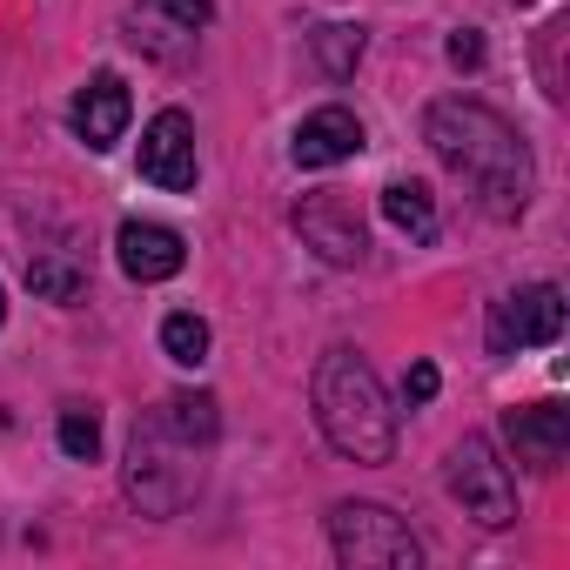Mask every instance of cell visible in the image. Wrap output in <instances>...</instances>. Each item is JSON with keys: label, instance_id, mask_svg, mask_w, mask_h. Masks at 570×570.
Masks as SVG:
<instances>
[{"label": "cell", "instance_id": "cell-4", "mask_svg": "<svg viewBox=\"0 0 570 570\" xmlns=\"http://www.w3.org/2000/svg\"><path fill=\"white\" fill-rule=\"evenodd\" d=\"M330 543L350 570H416L423 543L390 503H336L330 510Z\"/></svg>", "mask_w": 570, "mask_h": 570}, {"label": "cell", "instance_id": "cell-12", "mask_svg": "<svg viewBox=\"0 0 570 570\" xmlns=\"http://www.w3.org/2000/svg\"><path fill=\"white\" fill-rule=\"evenodd\" d=\"M503 430H510L517 463H530V470H557V463H563V450H570V410H563V403L510 410V416H503Z\"/></svg>", "mask_w": 570, "mask_h": 570}, {"label": "cell", "instance_id": "cell-17", "mask_svg": "<svg viewBox=\"0 0 570 570\" xmlns=\"http://www.w3.org/2000/svg\"><path fill=\"white\" fill-rule=\"evenodd\" d=\"M55 436H61V456H75V463H95L101 456V416L88 403H68L61 423H55Z\"/></svg>", "mask_w": 570, "mask_h": 570}, {"label": "cell", "instance_id": "cell-11", "mask_svg": "<svg viewBox=\"0 0 570 570\" xmlns=\"http://www.w3.org/2000/svg\"><path fill=\"white\" fill-rule=\"evenodd\" d=\"M115 262H121L128 282H168V275H181L188 248H181V235H175L168 222H121Z\"/></svg>", "mask_w": 570, "mask_h": 570}, {"label": "cell", "instance_id": "cell-16", "mask_svg": "<svg viewBox=\"0 0 570 570\" xmlns=\"http://www.w3.org/2000/svg\"><path fill=\"white\" fill-rule=\"evenodd\" d=\"M161 350H168V363L202 370V363H208V323H202L195 309H175V316L161 323Z\"/></svg>", "mask_w": 570, "mask_h": 570}, {"label": "cell", "instance_id": "cell-8", "mask_svg": "<svg viewBox=\"0 0 570 570\" xmlns=\"http://www.w3.org/2000/svg\"><path fill=\"white\" fill-rule=\"evenodd\" d=\"M557 336H563V289L557 282H530V289H517L490 309V356L543 350Z\"/></svg>", "mask_w": 570, "mask_h": 570}, {"label": "cell", "instance_id": "cell-14", "mask_svg": "<svg viewBox=\"0 0 570 570\" xmlns=\"http://www.w3.org/2000/svg\"><path fill=\"white\" fill-rule=\"evenodd\" d=\"M28 289L41 303H81L88 296V262L68 248H35L28 255Z\"/></svg>", "mask_w": 570, "mask_h": 570}, {"label": "cell", "instance_id": "cell-15", "mask_svg": "<svg viewBox=\"0 0 570 570\" xmlns=\"http://www.w3.org/2000/svg\"><path fill=\"white\" fill-rule=\"evenodd\" d=\"M383 215L390 228H403L410 242H436V195L423 181H390L383 188Z\"/></svg>", "mask_w": 570, "mask_h": 570}, {"label": "cell", "instance_id": "cell-18", "mask_svg": "<svg viewBox=\"0 0 570 570\" xmlns=\"http://www.w3.org/2000/svg\"><path fill=\"white\" fill-rule=\"evenodd\" d=\"M316 61L343 81V75L363 61V28H323V35H316Z\"/></svg>", "mask_w": 570, "mask_h": 570}, {"label": "cell", "instance_id": "cell-9", "mask_svg": "<svg viewBox=\"0 0 570 570\" xmlns=\"http://www.w3.org/2000/svg\"><path fill=\"white\" fill-rule=\"evenodd\" d=\"M195 175H202V161H195V121L181 108H161L141 128V181H155L168 195H188Z\"/></svg>", "mask_w": 570, "mask_h": 570}, {"label": "cell", "instance_id": "cell-20", "mask_svg": "<svg viewBox=\"0 0 570 570\" xmlns=\"http://www.w3.org/2000/svg\"><path fill=\"white\" fill-rule=\"evenodd\" d=\"M436 383H443V376H436V363H416V370L403 376V396H410V403H430V396H436Z\"/></svg>", "mask_w": 570, "mask_h": 570}, {"label": "cell", "instance_id": "cell-1", "mask_svg": "<svg viewBox=\"0 0 570 570\" xmlns=\"http://www.w3.org/2000/svg\"><path fill=\"white\" fill-rule=\"evenodd\" d=\"M423 141L436 148L443 168H456V175L476 188L483 215L517 222V215L530 208V188H537V175H530V148H523V135H517L497 108L463 101V95L430 101V115H423Z\"/></svg>", "mask_w": 570, "mask_h": 570}, {"label": "cell", "instance_id": "cell-19", "mask_svg": "<svg viewBox=\"0 0 570 570\" xmlns=\"http://www.w3.org/2000/svg\"><path fill=\"white\" fill-rule=\"evenodd\" d=\"M450 61H456V68H483V35H476V28H456V35H450Z\"/></svg>", "mask_w": 570, "mask_h": 570}, {"label": "cell", "instance_id": "cell-7", "mask_svg": "<svg viewBox=\"0 0 570 570\" xmlns=\"http://www.w3.org/2000/svg\"><path fill=\"white\" fill-rule=\"evenodd\" d=\"M296 235L323 255V262H336V268H356L363 255H370V235H363V208L343 195V188H316V195H303L296 202Z\"/></svg>", "mask_w": 570, "mask_h": 570}, {"label": "cell", "instance_id": "cell-6", "mask_svg": "<svg viewBox=\"0 0 570 570\" xmlns=\"http://www.w3.org/2000/svg\"><path fill=\"white\" fill-rule=\"evenodd\" d=\"M215 21V8L208 0H141V8H128V41L148 55V61H161V68H188L195 61V41H202V28Z\"/></svg>", "mask_w": 570, "mask_h": 570}, {"label": "cell", "instance_id": "cell-3", "mask_svg": "<svg viewBox=\"0 0 570 570\" xmlns=\"http://www.w3.org/2000/svg\"><path fill=\"white\" fill-rule=\"evenodd\" d=\"M202 456L208 443H195L188 430L168 423V410L155 403L135 436H128V463H121V483L135 497L141 517H181L195 497H202Z\"/></svg>", "mask_w": 570, "mask_h": 570}, {"label": "cell", "instance_id": "cell-13", "mask_svg": "<svg viewBox=\"0 0 570 570\" xmlns=\"http://www.w3.org/2000/svg\"><path fill=\"white\" fill-rule=\"evenodd\" d=\"M289 155H296V168H336V161L363 155V121H356L350 108H316V115L296 128Z\"/></svg>", "mask_w": 570, "mask_h": 570}, {"label": "cell", "instance_id": "cell-5", "mask_svg": "<svg viewBox=\"0 0 570 570\" xmlns=\"http://www.w3.org/2000/svg\"><path fill=\"white\" fill-rule=\"evenodd\" d=\"M443 483H450V497L463 503V517H476L483 530H503V523H517V476L497 463L490 436H463V443L450 450V470H443Z\"/></svg>", "mask_w": 570, "mask_h": 570}, {"label": "cell", "instance_id": "cell-2", "mask_svg": "<svg viewBox=\"0 0 570 570\" xmlns=\"http://www.w3.org/2000/svg\"><path fill=\"white\" fill-rule=\"evenodd\" d=\"M309 396H316V423H323L336 456H350V463H390L396 456V410L356 350H330L316 363Z\"/></svg>", "mask_w": 570, "mask_h": 570}, {"label": "cell", "instance_id": "cell-21", "mask_svg": "<svg viewBox=\"0 0 570 570\" xmlns=\"http://www.w3.org/2000/svg\"><path fill=\"white\" fill-rule=\"evenodd\" d=\"M0 323H8V289H0Z\"/></svg>", "mask_w": 570, "mask_h": 570}, {"label": "cell", "instance_id": "cell-10", "mask_svg": "<svg viewBox=\"0 0 570 570\" xmlns=\"http://www.w3.org/2000/svg\"><path fill=\"white\" fill-rule=\"evenodd\" d=\"M68 121H75V135H81L95 155H108V148L128 135V121H135V95H128V81L108 75V68L88 75V88L75 95V115H68Z\"/></svg>", "mask_w": 570, "mask_h": 570}]
</instances>
